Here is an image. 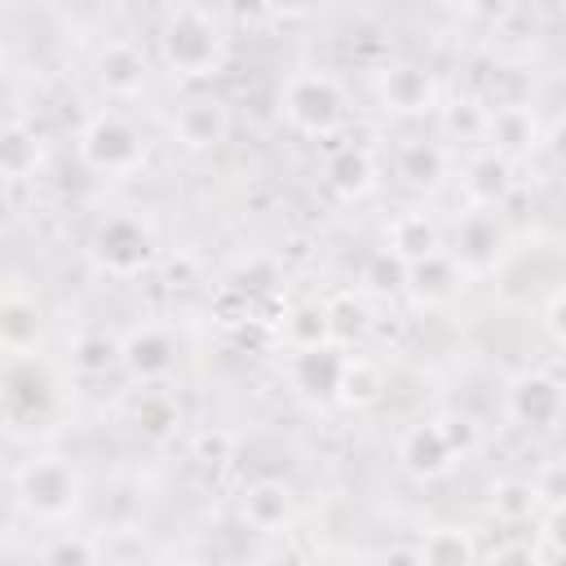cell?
<instances>
[{
	"label": "cell",
	"mask_w": 566,
	"mask_h": 566,
	"mask_svg": "<svg viewBox=\"0 0 566 566\" xmlns=\"http://www.w3.org/2000/svg\"><path fill=\"white\" fill-rule=\"evenodd\" d=\"M84 155L102 168H124L137 159V137L119 119H93L84 133Z\"/></svg>",
	"instance_id": "3957f363"
},
{
	"label": "cell",
	"mask_w": 566,
	"mask_h": 566,
	"mask_svg": "<svg viewBox=\"0 0 566 566\" xmlns=\"http://www.w3.org/2000/svg\"><path fill=\"white\" fill-rule=\"evenodd\" d=\"M385 97H389L394 106H402V111H416V106L429 102V80H424L420 71H394V75L385 80Z\"/></svg>",
	"instance_id": "8992f818"
},
{
	"label": "cell",
	"mask_w": 566,
	"mask_h": 566,
	"mask_svg": "<svg viewBox=\"0 0 566 566\" xmlns=\"http://www.w3.org/2000/svg\"><path fill=\"white\" fill-rule=\"evenodd\" d=\"M420 562L424 566H464L469 562V544L460 535H433Z\"/></svg>",
	"instance_id": "ba28073f"
},
{
	"label": "cell",
	"mask_w": 566,
	"mask_h": 566,
	"mask_svg": "<svg viewBox=\"0 0 566 566\" xmlns=\"http://www.w3.org/2000/svg\"><path fill=\"white\" fill-rule=\"evenodd\" d=\"M177 133H181L186 146H212V142L226 133V111H221L217 102H195V106L181 111Z\"/></svg>",
	"instance_id": "5b68a950"
},
{
	"label": "cell",
	"mask_w": 566,
	"mask_h": 566,
	"mask_svg": "<svg viewBox=\"0 0 566 566\" xmlns=\"http://www.w3.org/2000/svg\"><path fill=\"white\" fill-rule=\"evenodd\" d=\"M164 53L181 71H203L217 57V22L203 9H177L164 27Z\"/></svg>",
	"instance_id": "6da1fadb"
},
{
	"label": "cell",
	"mask_w": 566,
	"mask_h": 566,
	"mask_svg": "<svg viewBox=\"0 0 566 566\" xmlns=\"http://www.w3.org/2000/svg\"><path fill=\"white\" fill-rule=\"evenodd\" d=\"M380 566H424V562H420L416 553H389V557H385Z\"/></svg>",
	"instance_id": "8fae6325"
},
{
	"label": "cell",
	"mask_w": 566,
	"mask_h": 566,
	"mask_svg": "<svg viewBox=\"0 0 566 566\" xmlns=\"http://www.w3.org/2000/svg\"><path fill=\"white\" fill-rule=\"evenodd\" d=\"M287 115L292 124L310 128V133H323L340 119V97L332 88V80H318V75H301L287 84Z\"/></svg>",
	"instance_id": "7a4b0ae2"
},
{
	"label": "cell",
	"mask_w": 566,
	"mask_h": 566,
	"mask_svg": "<svg viewBox=\"0 0 566 566\" xmlns=\"http://www.w3.org/2000/svg\"><path fill=\"white\" fill-rule=\"evenodd\" d=\"M22 491H27V500H31L40 513H62V509L75 500V478L66 473V464H53V460H44V464L27 469V478H22Z\"/></svg>",
	"instance_id": "277c9868"
},
{
	"label": "cell",
	"mask_w": 566,
	"mask_h": 566,
	"mask_svg": "<svg viewBox=\"0 0 566 566\" xmlns=\"http://www.w3.org/2000/svg\"><path fill=\"white\" fill-rule=\"evenodd\" d=\"M44 566H88V548L80 539H62V544L49 548Z\"/></svg>",
	"instance_id": "30bf717a"
},
{
	"label": "cell",
	"mask_w": 566,
	"mask_h": 566,
	"mask_svg": "<svg viewBox=\"0 0 566 566\" xmlns=\"http://www.w3.org/2000/svg\"><path fill=\"white\" fill-rule=\"evenodd\" d=\"M128 358H133V367H164V363H168V345H164V340H150V336H146V340L137 336V340L128 345Z\"/></svg>",
	"instance_id": "9c48e42d"
},
{
	"label": "cell",
	"mask_w": 566,
	"mask_h": 566,
	"mask_svg": "<svg viewBox=\"0 0 566 566\" xmlns=\"http://www.w3.org/2000/svg\"><path fill=\"white\" fill-rule=\"evenodd\" d=\"M102 80H106L111 88H133V84H142V57H137L133 49L115 44V49L102 57Z\"/></svg>",
	"instance_id": "52a82bcc"
}]
</instances>
